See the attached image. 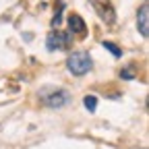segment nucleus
<instances>
[{
  "instance_id": "obj_1",
  "label": "nucleus",
  "mask_w": 149,
  "mask_h": 149,
  "mask_svg": "<svg viewBox=\"0 0 149 149\" xmlns=\"http://www.w3.org/2000/svg\"><path fill=\"white\" fill-rule=\"evenodd\" d=\"M91 66H93V60L87 52H72L66 58V68L77 77H83L85 72H89Z\"/></svg>"
},
{
  "instance_id": "obj_2",
  "label": "nucleus",
  "mask_w": 149,
  "mask_h": 149,
  "mask_svg": "<svg viewBox=\"0 0 149 149\" xmlns=\"http://www.w3.org/2000/svg\"><path fill=\"white\" fill-rule=\"evenodd\" d=\"M42 102H44L48 108H62V106L68 102V93H66L64 89H52V91L42 93Z\"/></svg>"
},
{
  "instance_id": "obj_3",
  "label": "nucleus",
  "mask_w": 149,
  "mask_h": 149,
  "mask_svg": "<svg viewBox=\"0 0 149 149\" xmlns=\"http://www.w3.org/2000/svg\"><path fill=\"white\" fill-rule=\"evenodd\" d=\"M137 29H139L141 37H145V40L149 37V6L147 4H143L137 13Z\"/></svg>"
},
{
  "instance_id": "obj_4",
  "label": "nucleus",
  "mask_w": 149,
  "mask_h": 149,
  "mask_svg": "<svg viewBox=\"0 0 149 149\" xmlns=\"http://www.w3.org/2000/svg\"><path fill=\"white\" fill-rule=\"evenodd\" d=\"M68 46V35L56 31V33H50L48 37V50H62Z\"/></svg>"
},
{
  "instance_id": "obj_5",
  "label": "nucleus",
  "mask_w": 149,
  "mask_h": 149,
  "mask_svg": "<svg viewBox=\"0 0 149 149\" xmlns=\"http://www.w3.org/2000/svg\"><path fill=\"white\" fill-rule=\"evenodd\" d=\"M97 2H102V6H100V4H95V2H93V4L100 6V8H97V13L102 15V19H106L108 23H114V10H112L110 2H108V0H106V2H104V0H97Z\"/></svg>"
},
{
  "instance_id": "obj_6",
  "label": "nucleus",
  "mask_w": 149,
  "mask_h": 149,
  "mask_svg": "<svg viewBox=\"0 0 149 149\" xmlns=\"http://www.w3.org/2000/svg\"><path fill=\"white\" fill-rule=\"evenodd\" d=\"M68 23H70L72 33H79V35L85 33V21H83L79 15H70V17H68Z\"/></svg>"
},
{
  "instance_id": "obj_7",
  "label": "nucleus",
  "mask_w": 149,
  "mask_h": 149,
  "mask_svg": "<svg viewBox=\"0 0 149 149\" xmlns=\"http://www.w3.org/2000/svg\"><path fill=\"white\" fill-rule=\"evenodd\" d=\"M95 106H97V97L95 95H87L85 97V108L89 112H95Z\"/></svg>"
},
{
  "instance_id": "obj_8",
  "label": "nucleus",
  "mask_w": 149,
  "mask_h": 149,
  "mask_svg": "<svg viewBox=\"0 0 149 149\" xmlns=\"http://www.w3.org/2000/svg\"><path fill=\"white\" fill-rule=\"evenodd\" d=\"M104 48H106V50H110V52L114 54V56H120V48H116V46L112 44V42H104Z\"/></svg>"
},
{
  "instance_id": "obj_9",
  "label": "nucleus",
  "mask_w": 149,
  "mask_h": 149,
  "mask_svg": "<svg viewBox=\"0 0 149 149\" xmlns=\"http://www.w3.org/2000/svg\"><path fill=\"white\" fill-rule=\"evenodd\" d=\"M120 77H124V79H133V74H130V70H124V72H120Z\"/></svg>"
}]
</instances>
